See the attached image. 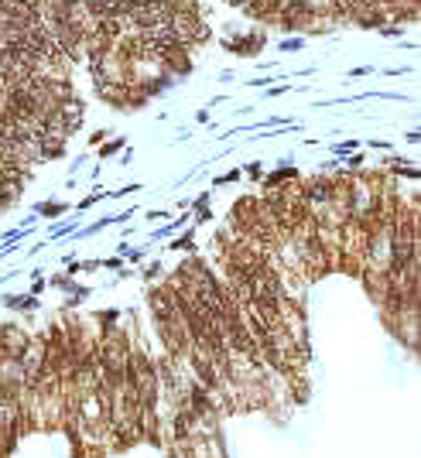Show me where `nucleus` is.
<instances>
[{
	"label": "nucleus",
	"mask_w": 421,
	"mask_h": 458,
	"mask_svg": "<svg viewBox=\"0 0 421 458\" xmlns=\"http://www.w3.org/2000/svg\"><path fill=\"white\" fill-rule=\"evenodd\" d=\"M28 349V335L10 329V325H0V353L3 356H21Z\"/></svg>",
	"instance_id": "obj_1"
}]
</instances>
